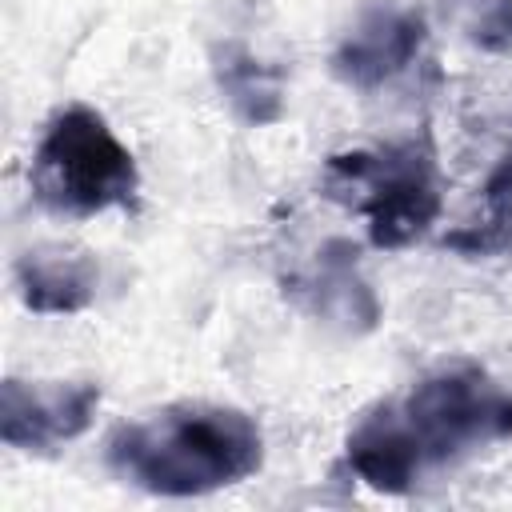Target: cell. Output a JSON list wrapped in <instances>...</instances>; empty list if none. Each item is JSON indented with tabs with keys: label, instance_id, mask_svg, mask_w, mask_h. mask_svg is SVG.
<instances>
[{
	"label": "cell",
	"instance_id": "obj_1",
	"mask_svg": "<svg viewBox=\"0 0 512 512\" xmlns=\"http://www.w3.org/2000/svg\"><path fill=\"white\" fill-rule=\"evenodd\" d=\"M508 436L512 396L500 384L472 368L440 372L416 384L400 404L364 416L348 436V464L364 484L380 492H404L428 468Z\"/></svg>",
	"mask_w": 512,
	"mask_h": 512
},
{
	"label": "cell",
	"instance_id": "obj_2",
	"mask_svg": "<svg viewBox=\"0 0 512 512\" xmlns=\"http://www.w3.org/2000/svg\"><path fill=\"white\" fill-rule=\"evenodd\" d=\"M264 436L252 416L224 404H172L108 440V464L124 484L156 496H200L252 476Z\"/></svg>",
	"mask_w": 512,
	"mask_h": 512
},
{
	"label": "cell",
	"instance_id": "obj_3",
	"mask_svg": "<svg viewBox=\"0 0 512 512\" xmlns=\"http://www.w3.org/2000/svg\"><path fill=\"white\" fill-rule=\"evenodd\" d=\"M28 180L44 208L96 216L104 208H124L136 196V160L100 112L72 104L44 128Z\"/></svg>",
	"mask_w": 512,
	"mask_h": 512
},
{
	"label": "cell",
	"instance_id": "obj_4",
	"mask_svg": "<svg viewBox=\"0 0 512 512\" xmlns=\"http://www.w3.org/2000/svg\"><path fill=\"white\" fill-rule=\"evenodd\" d=\"M332 172L344 176L360 196V212L368 216L372 240L384 248L416 240L440 212L436 172L432 160H424L416 148L404 152H380V156H340L332 160Z\"/></svg>",
	"mask_w": 512,
	"mask_h": 512
},
{
	"label": "cell",
	"instance_id": "obj_5",
	"mask_svg": "<svg viewBox=\"0 0 512 512\" xmlns=\"http://www.w3.org/2000/svg\"><path fill=\"white\" fill-rule=\"evenodd\" d=\"M100 404L96 384L64 380H8L4 384V440L12 448H52L80 436Z\"/></svg>",
	"mask_w": 512,
	"mask_h": 512
},
{
	"label": "cell",
	"instance_id": "obj_6",
	"mask_svg": "<svg viewBox=\"0 0 512 512\" xmlns=\"http://www.w3.org/2000/svg\"><path fill=\"white\" fill-rule=\"evenodd\" d=\"M420 48V20L404 12H376L368 16L336 52V72L352 84H372L392 76L412 60Z\"/></svg>",
	"mask_w": 512,
	"mask_h": 512
},
{
	"label": "cell",
	"instance_id": "obj_7",
	"mask_svg": "<svg viewBox=\"0 0 512 512\" xmlns=\"http://www.w3.org/2000/svg\"><path fill=\"white\" fill-rule=\"evenodd\" d=\"M20 284L36 312H76L92 300L96 264L84 252L40 248L20 260Z\"/></svg>",
	"mask_w": 512,
	"mask_h": 512
}]
</instances>
